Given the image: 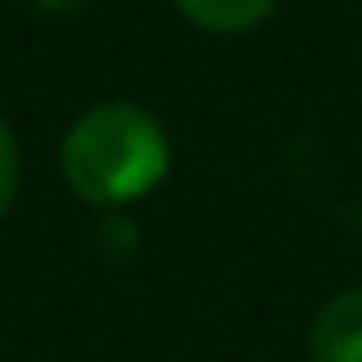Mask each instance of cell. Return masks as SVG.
Instances as JSON below:
<instances>
[{
    "mask_svg": "<svg viewBox=\"0 0 362 362\" xmlns=\"http://www.w3.org/2000/svg\"><path fill=\"white\" fill-rule=\"evenodd\" d=\"M64 184L92 206L147 197L170 175V138L133 101H101L69 124L60 147Z\"/></svg>",
    "mask_w": 362,
    "mask_h": 362,
    "instance_id": "1",
    "label": "cell"
},
{
    "mask_svg": "<svg viewBox=\"0 0 362 362\" xmlns=\"http://www.w3.org/2000/svg\"><path fill=\"white\" fill-rule=\"evenodd\" d=\"M308 362H362V289H339L312 317Z\"/></svg>",
    "mask_w": 362,
    "mask_h": 362,
    "instance_id": "2",
    "label": "cell"
},
{
    "mask_svg": "<svg viewBox=\"0 0 362 362\" xmlns=\"http://www.w3.org/2000/svg\"><path fill=\"white\" fill-rule=\"evenodd\" d=\"M275 5L280 0H175L179 14L206 33H247V28L266 23Z\"/></svg>",
    "mask_w": 362,
    "mask_h": 362,
    "instance_id": "3",
    "label": "cell"
},
{
    "mask_svg": "<svg viewBox=\"0 0 362 362\" xmlns=\"http://www.w3.org/2000/svg\"><path fill=\"white\" fill-rule=\"evenodd\" d=\"M14 193H18V142H14V129L0 119V221H5Z\"/></svg>",
    "mask_w": 362,
    "mask_h": 362,
    "instance_id": "4",
    "label": "cell"
},
{
    "mask_svg": "<svg viewBox=\"0 0 362 362\" xmlns=\"http://www.w3.org/2000/svg\"><path fill=\"white\" fill-rule=\"evenodd\" d=\"M33 5L42 9V14H78L88 0H33Z\"/></svg>",
    "mask_w": 362,
    "mask_h": 362,
    "instance_id": "5",
    "label": "cell"
}]
</instances>
